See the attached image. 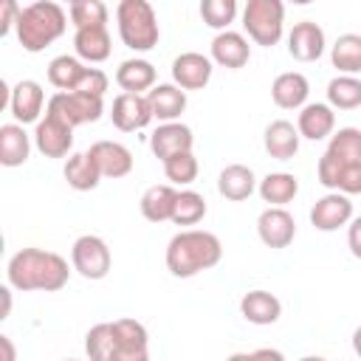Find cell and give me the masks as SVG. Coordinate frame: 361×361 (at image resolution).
Segmentation results:
<instances>
[{
  "label": "cell",
  "mask_w": 361,
  "mask_h": 361,
  "mask_svg": "<svg viewBox=\"0 0 361 361\" xmlns=\"http://www.w3.org/2000/svg\"><path fill=\"white\" fill-rule=\"evenodd\" d=\"M68 276H71L68 259L45 248H20L6 265V282L23 293L62 290L68 285Z\"/></svg>",
  "instance_id": "6da1fadb"
},
{
  "label": "cell",
  "mask_w": 361,
  "mask_h": 361,
  "mask_svg": "<svg viewBox=\"0 0 361 361\" xmlns=\"http://www.w3.org/2000/svg\"><path fill=\"white\" fill-rule=\"evenodd\" d=\"M220 259H223V243L212 231L186 228L178 231L166 245V271L178 279H189L200 271H209Z\"/></svg>",
  "instance_id": "7a4b0ae2"
},
{
  "label": "cell",
  "mask_w": 361,
  "mask_h": 361,
  "mask_svg": "<svg viewBox=\"0 0 361 361\" xmlns=\"http://www.w3.org/2000/svg\"><path fill=\"white\" fill-rule=\"evenodd\" d=\"M68 17L71 14H65V8L56 0H34L23 8L17 20V42L23 45V51L39 54L65 34Z\"/></svg>",
  "instance_id": "3957f363"
},
{
  "label": "cell",
  "mask_w": 361,
  "mask_h": 361,
  "mask_svg": "<svg viewBox=\"0 0 361 361\" xmlns=\"http://www.w3.org/2000/svg\"><path fill=\"white\" fill-rule=\"evenodd\" d=\"M116 23H118L121 42L135 54L152 51L161 39L158 17H155V8L149 6V0H118Z\"/></svg>",
  "instance_id": "277c9868"
},
{
  "label": "cell",
  "mask_w": 361,
  "mask_h": 361,
  "mask_svg": "<svg viewBox=\"0 0 361 361\" xmlns=\"http://www.w3.org/2000/svg\"><path fill=\"white\" fill-rule=\"evenodd\" d=\"M243 28L254 45L274 48L285 34V0H245Z\"/></svg>",
  "instance_id": "5b68a950"
},
{
  "label": "cell",
  "mask_w": 361,
  "mask_h": 361,
  "mask_svg": "<svg viewBox=\"0 0 361 361\" xmlns=\"http://www.w3.org/2000/svg\"><path fill=\"white\" fill-rule=\"evenodd\" d=\"M45 113L59 116L71 127L93 124L104 113V96H93V93H82V90H59L48 99Z\"/></svg>",
  "instance_id": "8992f818"
},
{
  "label": "cell",
  "mask_w": 361,
  "mask_h": 361,
  "mask_svg": "<svg viewBox=\"0 0 361 361\" xmlns=\"http://www.w3.org/2000/svg\"><path fill=\"white\" fill-rule=\"evenodd\" d=\"M71 262H73V271L90 282L96 279H104L110 274V265H113V254L107 248V243L96 234H82L76 237V243L71 245Z\"/></svg>",
  "instance_id": "52a82bcc"
},
{
  "label": "cell",
  "mask_w": 361,
  "mask_h": 361,
  "mask_svg": "<svg viewBox=\"0 0 361 361\" xmlns=\"http://www.w3.org/2000/svg\"><path fill=\"white\" fill-rule=\"evenodd\" d=\"M316 175L319 183L333 192L361 195V161H341L324 149V155L316 164Z\"/></svg>",
  "instance_id": "ba28073f"
},
{
  "label": "cell",
  "mask_w": 361,
  "mask_h": 361,
  "mask_svg": "<svg viewBox=\"0 0 361 361\" xmlns=\"http://www.w3.org/2000/svg\"><path fill=\"white\" fill-rule=\"evenodd\" d=\"M34 147L45 158H65L73 149V127L54 113H45L34 124Z\"/></svg>",
  "instance_id": "9c48e42d"
},
{
  "label": "cell",
  "mask_w": 361,
  "mask_h": 361,
  "mask_svg": "<svg viewBox=\"0 0 361 361\" xmlns=\"http://www.w3.org/2000/svg\"><path fill=\"white\" fill-rule=\"evenodd\" d=\"M110 121H113V127L121 130V133L144 130V127L152 121V110H149L147 93H127V90H121V93L113 99Z\"/></svg>",
  "instance_id": "30bf717a"
},
{
  "label": "cell",
  "mask_w": 361,
  "mask_h": 361,
  "mask_svg": "<svg viewBox=\"0 0 361 361\" xmlns=\"http://www.w3.org/2000/svg\"><path fill=\"white\" fill-rule=\"evenodd\" d=\"M353 220V203L344 192H327L322 195L310 209V223L316 231H338Z\"/></svg>",
  "instance_id": "8fae6325"
},
{
  "label": "cell",
  "mask_w": 361,
  "mask_h": 361,
  "mask_svg": "<svg viewBox=\"0 0 361 361\" xmlns=\"http://www.w3.org/2000/svg\"><path fill=\"white\" fill-rule=\"evenodd\" d=\"M257 234L268 248H288L296 237V220L285 206H268L257 217Z\"/></svg>",
  "instance_id": "7c38bea8"
},
{
  "label": "cell",
  "mask_w": 361,
  "mask_h": 361,
  "mask_svg": "<svg viewBox=\"0 0 361 361\" xmlns=\"http://www.w3.org/2000/svg\"><path fill=\"white\" fill-rule=\"evenodd\" d=\"M116 358L113 361H147L149 358V336L147 327L135 319H116Z\"/></svg>",
  "instance_id": "4fadbf2b"
},
{
  "label": "cell",
  "mask_w": 361,
  "mask_h": 361,
  "mask_svg": "<svg viewBox=\"0 0 361 361\" xmlns=\"http://www.w3.org/2000/svg\"><path fill=\"white\" fill-rule=\"evenodd\" d=\"M195 147V135H192V127L180 124V121H161L152 135H149V149L152 155L164 164L166 158L178 155V152H189Z\"/></svg>",
  "instance_id": "5bb4252c"
},
{
  "label": "cell",
  "mask_w": 361,
  "mask_h": 361,
  "mask_svg": "<svg viewBox=\"0 0 361 361\" xmlns=\"http://www.w3.org/2000/svg\"><path fill=\"white\" fill-rule=\"evenodd\" d=\"M212 56H203L197 51H183L180 56L172 59V82L180 85L183 90H203L212 79Z\"/></svg>",
  "instance_id": "9a60e30c"
},
{
  "label": "cell",
  "mask_w": 361,
  "mask_h": 361,
  "mask_svg": "<svg viewBox=\"0 0 361 361\" xmlns=\"http://www.w3.org/2000/svg\"><path fill=\"white\" fill-rule=\"evenodd\" d=\"M42 107H45V90H42L39 82H34V79H20V82L11 87L8 110H11L14 121H20V124H37L39 116H42Z\"/></svg>",
  "instance_id": "2e32d148"
},
{
  "label": "cell",
  "mask_w": 361,
  "mask_h": 361,
  "mask_svg": "<svg viewBox=\"0 0 361 361\" xmlns=\"http://www.w3.org/2000/svg\"><path fill=\"white\" fill-rule=\"evenodd\" d=\"M327 48V39H324V28L313 20H302L290 28L288 34V54L296 59V62H316Z\"/></svg>",
  "instance_id": "e0dca14e"
},
{
  "label": "cell",
  "mask_w": 361,
  "mask_h": 361,
  "mask_svg": "<svg viewBox=\"0 0 361 361\" xmlns=\"http://www.w3.org/2000/svg\"><path fill=\"white\" fill-rule=\"evenodd\" d=\"M251 59V45L240 31H217V37L212 39V62L228 71L245 68Z\"/></svg>",
  "instance_id": "ac0fdd59"
},
{
  "label": "cell",
  "mask_w": 361,
  "mask_h": 361,
  "mask_svg": "<svg viewBox=\"0 0 361 361\" xmlns=\"http://www.w3.org/2000/svg\"><path fill=\"white\" fill-rule=\"evenodd\" d=\"M87 152L96 161L102 178H124L133 172V152L118 141H96Z\"/></svg>",
  "instance_id": "d6986e66"
},
{
  "label": "cell",
  "mask_w": 361,
  "mask_h": 361,
  "mask_svg": "<svg viewBox=\"0 0 361 361\" xmlns=\"http://www.w3.org/2000/svg\"><path fill=\"white\" fill-rule=\"evenodd\" d=\"M307 96H310V82L299 71H285L271 85V99L282 110H299V107H305L307 104Z\"/></svg>",
  "instance_id": "ffe728a7"
},
{
  "label": "cell",
  "mask_w": 361,
  "mask_h": 361,
  "mask_svg": "<svg viewBox=\"0 0 361 361\" xmlns=\"http://www.w3.org/2000/svg\"><path fill=\"white\" fill-rule=\"evenodd\" d=\"M296 130L307 141H322V138L333 135V130H336V113H333V107L327 102H310V104L299 107Z\"/></svg>",
  "instance_id": "44dd1931"
},
{
  "label": "cell",
  "mask_w": 361,
  "mask_h": 361,
  "mask_svg": "<svg viewBox=\"0 0 361 361\" xmlns=\"http://www.w3.org/2000/svg\"><path fill=\"white\" fill-rule=\"evenodd\" d=\"M73 51L82 62H90V65H99L110 56L113 51V39H110V31L107 25H85V28H76L73 34Z\"/></svg>",
  "instance_id": "7402d4cb"
},
{
  "label": "cell",
  "mask_w": 361,
  "mask_h": 361,
  "mask_svg": "<svg viewBox=\"0 0 361 361\" xmlns=\"http://www.w3.org/2000/svg\"><path fill=\"white\" fill-rule=\"evenodd\" d=\"M147 102L152 110V118L158 121H178L186 110V90L175 82H164L147 90Z\"/></svg>",
  "instance_id": "603a6c76"
},
{
  "label": "cell",
  "mask_w": 361,
  "mask_h": 361,
  "mask_svg": "<svg viewBox=\"0 0 361 361\" xmlns=\"http://www.w3.org/2000/svg\"><path fill=\"white\" fill-rule=\"evenodd\" d=\"M217 192L226 197V200H248L254 192H257V178H254V169L245 166V164H228L220 169L217 175Z\"/></svg>",
  "instance_id": "cb8c5ba5"
},
{
  "label": "cell",
  "mask_w": 361,
  "mask_h": 361,
  "mask_svg": "<svg viewBox=\"0 0 361 361\" xmlns=\"http://www.w3.org/2000/svg\"><path fill=\"white\" fill-rule=\"evenodd\" d=\"M262 141H265V152H268L274 161H290V158L299 152L302 135H299V130H296L290 121L276 118V121H271V124L265 127Z\"/></svg>",
  "instance_id": "d4e9b609"
},
{
  "label": "cell",
  "mask_w": 361,
  "mask_h": 361,
  "mask_svg": "<svg viewBox=\"0 0 361 361\" xmlns=\"http://www.w3.org/2000/svg\"><path fill=\"white\" fill-rule=\"evenodd\" d=\"M31 138L25 133V124L14 121V124H3L0 127V164L14 169V166H23L31 155Z\"/></svg>",
  "instance_id": "484cf974"
},
{
  "label": "cell",
  "mask_w": 361,
  "mask_h": 361,
  "mask_svg": "<svg viewBox=\"0 0 361 361\" xmlns=\"http://www.w3.org/2000/svg\"><path fill=\"white\" fill-rule=\"evenodd\" d=\"M158 73H155V65L149 59H141V56H133V59H124L118 68H116V85L127 93H147L149 87H155L158 82Z\"/></svg>",
  "instance_id": "4316f807"
},
{
  "label": "cell",
  "mask_w": 361,
  "mask_h": 361,
  "mask_svg": "<svg viewBox=\"0 0 361 361\" xmlns=\"http://www.w3.org/2000/svg\"><path fill=\"white\" fill-rule=\"evenodd\" d=\"M240 313H243L245 322L265 327V324L279 322V316H282V302H279L274 293H268V290H248V293L240 299Z\"/></svg>",
  "instance_id": "83f0119b"
},
{
  "label": "cell",
  "mask_w": 361,
  "mask_h": 361,
  "mask_svg": "<svg viewBox=\"0 0 361 361\" xmlns=\"http://www.w3.org/2000/svg\"><path fill=\"white\" fill-rule=\"evenodd\" d=\"M175 200H178V189L172 183H155L149 186L138 206H141V214L144 220L149 223H164V220H172V212H175Z\"/></svg>",
  "instance_id": "f1b7e54d"
},
{
  "label": "cell",
  "mask_w": 361,
  "mask_h": 361,
  "mask_svg": "<svg viewBox=\"0 0 361 361\" xmlns=\"http://www.w3.org/2000/svg\"><path fill=\"white\" fill-rule=\"evenodd\" d=\"M62 175L68 180V186L76 189V192H90L102 180V172H99L96 161L90 158V152H71L68 161H65Z\"/></svg>",
  "instance_id": "f546056e"
},
{
  "label": "cell",
  "mask_w": 361,
  "mask_h": 361,
  "mask_svg": "<svg viewBox=\"0 0 361 361\" xmlns=\"http://www.w3.org/2000/svg\"><path fill=\"white\" fill-rule=\"evenodd\" d=\"M257 192L265 203L271 206H285L290 203L296 195H299V178L290 175V172H268L259 183H257Z\"/></svg>",
  "instance_id": "4dcf8cb0"
},
{
  "label": "cell",
  "mask_w": 361,
  "mask_h": 361,
  "mask_svg": "<svg viewBox=\"0 0 361 361\" xmlns=\"http://www.w3.org/2000/svg\"><path fill=\"white\" fill-rule=\"evenodd\" d=\"M327 104L333 110H355L361 107V79L353 73H338L327 82Z\"/></svg>",
  "instance_id": "1f68e13d"
},
{
  "label": "cell",
  "mask_w": 361,
  "mask_h": 361,
  "mask_svg": "<svg viewBox=\"0 0 361 361\" xmlns=\"http://www.w3.org/2000/svg\"><path fill=\"white\" fill-rule=\"evenodd\" d=\"M87 65L79 59V56H71V54H62V56H54L48 62V82L56 87V90H76V85L82 82Z\"/></svg>",
  "instance_id": "d6a6232c"
},
{
  "label": "cell",
  "mask_w": 361,
  "mask_h": 361,
  "mask_svg": "<svg viewBox=\"0 0 361 361\" xmlns=\"http://www.w3.org/2000/svg\"><path fill=\"white\" fill-rule=\"evenodd\" d=\"M330 62L338 73H361V34H341L330 48Z\"/></svg>",
  "instance_id": "836d02e7"
},
{
  "label": "cell",
  "mask_w": 361,
  "mask_h": 361,
  "mask_svg": "<svg viewBox=\"0 0 361 361\" xmlns=\"http://www.w3.org/2000/svg\"><path fill=\"white\" fill-rule=\"evenodd\" d=\"M85 353L93 361H113L116 358V330L113 322H99L85 333Z\"/></svg>",
  "instance_id": "e575fe53"
},
{
  "label": "cell",
  "mask_w": 361,
  "mask_h": 361,
  "mask_svg": "<svg viewBox=\"0 0 361 361\" xmlns=\"http://www.w3.org/2000/svg\"><path fill=\"white\" fill-rule=\"evenodd\" d=\"M206 217V197L195 189H180L178 200H175V212H172V223L175 226H195Z\"/></svg>",
  "instance_id": "d590c367"
},
{
  "label": "cell",
  "mask_w": 361,
  "mask_h": 361,
  "mask_svg": "<svg viewBox=\"0 0 361 361\" xmlns=\"http://www.w3.org/2000/svg\"><path fill=\"white\" fill-rule=\"evenodd\" d=\"M197 169L200 166H197V158H195L192 149L189 152H178V155H172V158L164 161V175H166V180L172 186H189V183H195Z\"/></svg>",
  "instance_id": "8d00e7d4"
},
{
  "label": "cell",
  "mask_w": 361,
  "mask_h": 361,
  "mask_svg": "<svg viewBox=\"0 0 361 361\" xmlns=\"http://www.w3.org/2000/svg\"><path fill=\"white\" fill-rule=\"evenodd\" d=\"M237 17V0H200V20L214 28L226 31Z\"/></svg>",
  "instance_id": "74e56055"
},
{
  "label": "cell",
  "mask_w": 361,
  "mask_h": 361,
  "mask_svg": "<svg viewBox=\"0 0 361 361\" xmlns=\"http://www.w3.org/2000/svg\"><path fill=\"white\" fill-rule=\"evenodd\" d=\"M327 152L341 161H361V130L358 127H341L330 135Z\"/></svg>",
  "instance_id": "f35d334b"
},
{
  "label": "cell",
  "mask_w": 361,
  "mask_h": 361,
  "mask_svg": "<svg viewBox=\"0 0 361 361\" xmlns=\"http://www.w3.org/2000/svg\"><path fill=\"white\" fill-rule=\"evenodd\" d=\"M68 14H71V23L76 28L107 25V6H104V0H73L68 6Z\"/></svg>",
  "instance_id": "ab89813d"
},
{
  "label": "cell",
  "mask_w": 361,
  "mask_h": 361,
  "mask_svg": "<svg viewBox=\"0 0 361 361\" xmlns=\"http://www.w3.org/2000/svg\"><path fill=\"white\" fill-rule=\"evenodd\" d=\"M107 85H110V79H107V73L102 68H87L85 76H82V82L76 85V90L93 93V96H104L107 93Z\"/></svg>",
  "instance_id": "60d3db41"
},
{
  "label": "cell",
  "mask_w": 361,
  "mask_h": 361,
  "mask_svg": "<svg viewBox=\"0 0 361 361\" xmlns=\"http://www.w3.org/2000/svg\"><path fill=\"white\" fill-rule=\"evenodd\" d=\"M23 14V6L17 0H0V34H11L17 28V20Z\"/></svg>",
  "instance_id": "b9f144b4"
},
{
  "label": "cell",
  "mask_w": 361,
  "mask_h": 361,
  "mask_svg": "<svg viewBox=\"0 0 361 361\" xmlns=\"http://www.w3.org/2000/svg\"><path fill=\"white\" fill-rule=\"evenodd\" d=\"M347 245L355 259H361V217H353L347 226Z\"/></svg>",
  "instance_id": "7bdbcfd3"
},
{
  "label": "cell",
  "mask_w": 361,
  "mask_h": 361,
  "mask_svg": "<svg viewBox=\"0 0 361 361\" xmlns=\"http://www.w3.org/2000/svg\"><path fill=\"white\" fill-rule=\"evenodd\" d=\"M0 299H3L0 319H8V316H11V285H3V288H0Z\"/></svg>",
  "instance_id": "ee69618b"
},
{
  "label": "cell",
  "mask_w": 361,
  "mask_h": 361,
  "mask_svg": "<svg viewBox=\"0 0 361 361\" xmlns=\"http://www.w3.org/2000/svg\"><path fill=\"white\" fill-rule=\"evenodd\" d=\"M234 358H282V353H276V350H254V353H240Z\"/></svg>",
  "instance_id": "f6af8a7d"
},
{
  "label": "cell",
  "mask_w": 361,
  "mask_h": 361,
  "mask_svg": "<svg viewBox=\"0 0 361 361\" xmlns=\"http://www.w3.org/2000/svg\"><path fill=\"white\" fill-rule=\"evenodd\" d=\"M0 350H3V361H14V347H11L8 336H0Z\"/></svg>",
  "instance_id": "bcb514c9"
},
{
  "label": "cell",
  "mask_w": 361,
  "mask_h": 361,
  "mask_svg": "<svg viewBox=\"0 0 361 361\" xmlns=\"http://www.w3.org/2000/svg\"><path fill=\"white\" fill-rule=\"evenodd\" d=\"M353 350L361 358V327H355V333H353Z\"/></svg>",
  "instance_id": "7dc6e473"
},
{
  "label": "cell",
  "mask_w": 361,
  "mask_h": 361,
  "mask_svg": "<svg viewBox=\"0 0 361 361\" xmlns=\"http://www.w3.org/2000/svg\"><path fill=\"white\" fill-rule=\"evenodd\" d=\"M288 3H293V6H307V3H313V0H288Z\"/></svg>",
  "instance_id": "c3c4849f"
},
{
  "label": "cell",
  "mask_w": 361,
  "mask_h": 361,
  "mask_svg": "<svg viewBox=\"0 0 361 361\" xmlns=\"http://www.w3.org/2000/svg\"><path fill=\"white\" fill-rule=\"evenodd\" d=\"M62 3H68V6H71V3H73V0H62Z\"/></svg>",
  "instance_id": "681fc988"
}]
</instances>
